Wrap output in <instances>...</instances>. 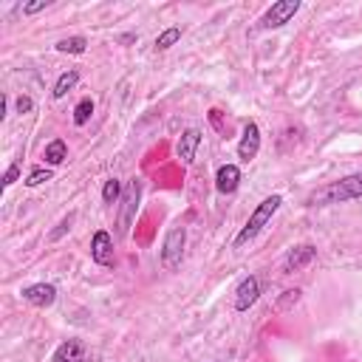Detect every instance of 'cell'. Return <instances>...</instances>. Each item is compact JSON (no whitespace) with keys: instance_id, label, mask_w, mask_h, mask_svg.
<instances>
[{"instance_id":"cell-11","label":"cell","mask_w":362,"mask_h":362,"mask_svg":"<svg viewBox=\"0 0 362 362\" xmlns=\"http://www.w3.org/2000/svg\"><path fill=\"white\" fill-rule=\"evenodd\" d=\"M240 187V167L238 164H221L215 173V189L221 195H232Z\"/></svg>"},{"instance_id":"cell-7","label":"cell","mask_w":362,"mask_h":362,"mask_svg":"<svg viewBox=\"0 0 362 362\" xmlns=\"http://www.w3.org/2000/svg\"><path fill=\"white\" fill-rule=\"evenodd\" d=\"M314 257H317V246H311V243L291 246V249L286 252V257H283V274H294V272L311 266Z\"/></svg>"},{"instance_id":"cell-21","label":"cell","mask_w":362,"mask_h":362,"mask_svg":"<svg viewBox=\"0 0 362 362\" xmlns=\"http://www.w3.org/2000/svg\"><path fill=\"white\" fill-rule=\"evenodd\" d=\"M71 223H74V212H71L68 218H62V221H59V226H57V229L51 232V240H59V238H62V235H65V232L71 229Z\"/></svg>"},{"instance_id":"cell-4","label":"cell","mask_w":362,"mask_h":362,"mask_svg":"<svg viewBox=\"0 0 362 362\" xmlns=\"http://www.w3.org/2000/svg\"><path fill=\"white\" fill-rule=\"evenodd\" d=\"M139 198H141V184L133 178L124 184V192H122V212H119V223H116L119 238H124L130 232V223H133L136 209H139Z\"/></svg>"},{"instance_id":"cell-13","label":"cell","mask_w":362,"mask_h":362,"mask_svg":"<svg viewBox=\"0 0 362 362\" xmlns=\"http://www.w3.org/2000/svg\"><path fill=\"white\" fill-rule=\"evenodd\" d=\"M201 144V130L198 127H187L181 136H178V144H175V153L184 164H192L195 161V150Z\"/></svg>"},{"instance_id":"cell-24","label":"cell","mask_w":362,"mask_h":362,"mask_svg":"<svg viewBox=\"0 0 362 362\" xmlns=\"http://www.w3.org/2000/svg\"><path fill=\"white\" fill-rule=\"evenodd\" d=\"M31 110H34L31 96H17V113H31Z\"/></svg>"},{"instance_id":"cell-10","label":"cell","mask_w":362,"mask_h":362,"mask_svg":"<svg viewBox=\"0 0 362 362\" xmlns=\"http://www.w3.org/2000/svg\"><path fill=\"white\" fill-rule=\"evenodd\" d=\"M20 294H23L25 303H31V305H37V308H48V305H54V300H57V286H51V283H31V286H25Z\"/></svg>"},{"instance_id":"cell-18","label":"cell","mask_w":362,"mask_h":362,"mask_svg":"<svg viewBox=\"0 0 362 362\" xmlns=\"http://www.w3.org/2000/svg\"><path fill=\"white\" fill-rule=\"evenodd\" d=\"M90 113H93V99H90V96H85V99H79V102H76V107H74V124H76V127H82V124H88V119H90Z\"/></svg>"},{"instance_id":"cell-2","label":"cell","mask_w":362,"mask_h":362,"mask_svg":"<svg viewBox=\"0 0 362 362\" xmlns=\"http://www.w3.org/2000/svg\"><path fill=\"white\" fill-rule=\"evenodd\" d=\"M280 204H283V195H269V198H263L255 209H252V215H249V221L240 226V232L235 235V240H232V246L238 249V246H243V243H249V240H255L257 235H260V229L272 221V215L280 209Z\"/></svg>"},{"instance_id":"cell-6","label":"cell","mask_w":362,"mask_h":362,"mask_svg":"<svg viewBox=\"0 0 362 362\" xmlns=\"http://www.w3.org/2000/svg\"><path fill=\"white\" fill-rule=\"evenodd\" d=\"M90 260L102 269H113L116 266V255H113V238L105 229H96L90 238Z\"/></svg>"},{"instance_id":"cell-14","label":"cell","mask_w":362,"mask_h":362,"mask_svg":"<svg viewBox=\"0 0 362 362\" xmlns=\"http://www.w3.org/2000/svg\"><path fill=\"white\" fill-rule=\"evenodd\" d=\"M42 158H45V164H51V167L62 164V161L68 158V144H65L62 139H51V141L45 144V150H42Z\"/></svg>"},{"instance_id":"cell-22","label":"cell","mask_w":362,"mask_h":362,"mask_svg":"<svg viewBox=\"0 0 362 362\" xmlns=\"http://www.w3.org/2000/svg\"><path fill=\"white\" fill-rule=\"evenodd\" d=\"M17 178H20V164H11V167L6 170V175H3V187L8 189V187L17 181Z\"/></svg>"},{"instance_id":"cell-12","label":"cell","mask_w":362,"mask_h":362,"mask_svg":"<svg viewBox=\"0 0 362 362\" xmlns=\"http://www.w3.org/2000/svg\"><path fill=\"white\" fill-rule=\"evenodd\" d=\"M51 362H88V351H85L82 339H65L51 354Z\"/></svg>"},{"instance_id":"cell-1","label":"cell","mask_w":362,"mask_h":362,"mask_svg":"<svg viewBox=\"0 0 362 362\" xmlns=\"http://www.w3.org/2000/svg\"><path fill=\"white\" fill-rule=\"evenodd\" d=\"M362 198V170L342 175L339 181H331L308 195V206H328V204H345Z\"/></svg>"},{"instance_id":"cell-8","label":"cell","mask_w":362,"mask_h":362,"mask_svg":"<svg viewBox=\"0 0 362 362\" xmlns=\"http://www.w3.org/2000/svg\"><path fill=\"white\" fill-rule=\"evenodd\" d=\"M257 153H260V127H257V122H246L243 136L238 141V158L243 164H249L252 158H257Z\"/></svg>"},{"instance_id":"cell-15","label":"cell","mask_w":362,"mask_h":362,"mask_svg":"<svg viewBox=\"0 0 362 362\" xmlns=\"http://www.w3.org/2000/svg\"><path fill=\"white\" fill-rule=\"evenodd\" d=\"M76 82H79V71H62L59 76H57V82H54V90H51V96L54 99H62L68 90H74L76 88Z\"/></svg>"},{"instance_id":"cell-9","label":"cell","mask_w":362,"mask_h":362,"mask_svg":"<svg viewBox=\"0 0 362 362\" xmlns=\"http://www.w3.org/2000/svg\"><path fill=\"white\" fill-rule=\"evenodd\" d=\"M260 297V280L255 274L243 277L238 286H235V311H249Z\"/></svg>"},{"instance_id":"cell-23","label":"cell","mask_w":362,"mask_h":362,"mask_svg":"<svg viewBox=\"0 0 362 362\" xmlns=\"http://www.w3.org/2000/svg\"><path fill=\"white\" fill-rule=\"evenodd\" d=\"M51 6V0H40V3H25L23 6V14H37V11H45Z\"/></svg>"},{"instance_id":"cell-5","label":"cell","mask_w":362,"mask_h":362,"mask_svg":"<svg viewBox=\"0 0 362 362\" xmlns=\"http://www.w3.org/2000/svg\"><path fill=\"white\" fill-rule=\"evenodd\" d=\"M297 11H300V0H277V3H272V6L260 14L257 28H280V25H286Z\"/></svg>"},{"instance_id":"cell-20","label":"cell","mask_w":362,"mask_h":362,"mask_svg":"<svg viewBox=\"0 0 362 362\" xmlns=\"http://www.w3.org/2000/svg\"><path fill=\"white\" fill-rule=\"evenodd\" d=\"M51 170L48 167H34L31 173H28V178H25V187H40V184H45V181H51Z\"/></svg>"},{"instance_id":"cell-17","label":"cell","mask_w":362,"mask_h":362,"mask_svg":"<svg viewBox=\"0 0 362 362\" xmlns=\"http://www.w3.org/2000/svg\"><path fill=\"white\" fill-rule=\"evenodd\" d=\"M178 40H181V28H178V25H170V28H164V31L156 37V51H167V48H173Z\"/></svg>"},{"instance_id":"cell-16","label":"cell","mask_w":362,"mask_h":362,"mask_svg":"<svg viewBox=\"0 0 362 362\" xmlns=\"http://www.w3.org/2000/svg\"><path fill=\"white\" fill-rule=\"evenodd\" d=\"M59 54H85L88 51V40L82 37V34H76V37H65V40H59L57 45H54Z\"/></svg>"},{"instance_id":"cell-19","label":"cell","mask_w":362,"mask_h":362,"mask_svg":"<svg viewBox=\"0 0 362 362\" xmlns=\"http://www.w3.org/2000/svg\"><path fill=\"white\" fill-rule=\"evenodd\" d=\"M122 192H124L122 181L119 178H107L105 187H102V201L105 204H116V201H122Z\"/></svg>"},{"instance_id":"cell-3","label":"cell","mask_w":362,"mask_h":362,"mask_svg":"<svg viewBox=\"0 0 362 362\" xmlns=\"http://www.w3.org/2000/svg\"><path fill=\"white\" fill-rule=\"evenodd\" d=\"M184 246H187V229L184 226H173L167 235H164V243H161V266L167 272H175L184 260Z\"/></svg>"}]
</instances>
